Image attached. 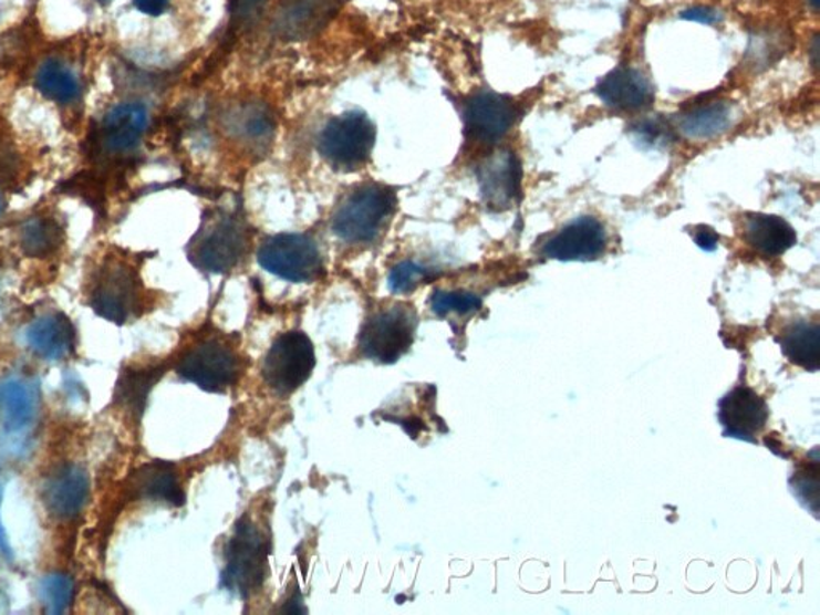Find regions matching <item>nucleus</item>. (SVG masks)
Returning a JSON list of instances; mask_svg holds the SVG:
<instances>
[{
  "instance_id": "nucleus-3",
  "label": "nucleus",
  "mask_w": 820,
  "mask_h": 615,
  "mask_svg": "<svg viewBox=\"0 0 820 615\" xmlns=\"http://www.w3.org/2000/svg\"><path fill=\"white\" fill-rule=\"evenodd\" d=\"M246 249L247 228L241 218L221 213L204 225L188 253L200 270L227 273L241 262Z\"/></svg>"
},
{
  "instance_id": "nucleus-21",
  "label": "nucleus",
  "mask_w": 820,
  "mask_h": 615,
  "mask_svg": "<svg viewBox=\"0 0 820 615\" xmlns=\"http://www.w3.org/2000/svg\"><path fill=\"white\" fill-rule=\"evenodd\" d=\"M734 117L733 106L728 102L716 100L683 111L676 117V127L686 138L707 142L726 134L733 127Z\"/></svg>"
},
{
  "instance_id": "nucleus-6",
  "label": "nucleus",
  "mask_w": 820,
  "mask_h": 615,
  "mask_svg": "<svg viewBox=\"0 0 820 615\" xmlns=\"http://www.w3.org/2000/svg\"><path fill=\"white\" fill-rule=\"evenodd\" d=\"M257 257L263 270L286 281L311 282L322 273L320 249L304 234L271 236L260 246Z\"/></svg>"
},
{
  "instance_id": "nucleus-8",
  "label": "nucleus",
  "mask_w": 820,
  "mask_h": 615,
  "mask_svg": "<svg viewBox=\"0 0 820 615\" xmlns=\"http://www.w3.org/2000/svg\"><path fill=\"white\" fill-rule=\"evenodd\" d=\"M91 306L100 317L110 323H127L139 306L137 273L121 262L103 264L93 279Z\"/></svg>"
},
{
  "instance_id": "nucleus-27",
  "label": "nucleus",
  "mask_w": 820,
  "mask_h": 615,
  "mask_svg": "<svg viewBox=\"0 0 820 615\" xmlns=\"http://www.w3.org/2000/svg\"><path fill=\"white\" fill-rule=\"evenodd\" d=\"M789 45L790 35L786 31L780 30V28H777V30H762L750 39V45H748L747 50V62L755 70L771 66L777 60L782 59Z\"/></svg>"
},
{
  "instance_id": "nucleus-28",
  "label": "nucleus",
  "mask_w": 820,
  "mask_h": 615,
  "mask_svg": "<svg viewBox=\"0 0 820 615\" xmlns=\"http://www.w3.org/2000/svg\"><path fill=\"white\" fill-rule=\"evenodd\" d=\"M39 598L49 614L66 613L74 598L73 578L64 574H50L39 584Z\"/></svg>"
},
{
  "instance_id": "nucleus-20",
  "label": "nucleus",
  "mask_w": 820,
  "mask_h": 615,
  "mask_svg": "<svg viewBox=\"0 0 820 615\" xmlns=\"http://www.w3.org/2000/svg\"><path fill=\"white\" fill-rule=\"evenodd\" d=\"M744 236L751 249L765 257H779L797 244V232L783 218L768 213H748Z\"/></svg>"
},
{
  "instance_id": "nucleus-34",
  "label": "nucleus",
  "mask_w": 820,
  "mask_h": 615,
  "mask_svg": "<svg viewBox=\"0 0 820 615\" xmlns=\"http://www.w3.org/2000/svg\"><path fill=\"white\" fill-rule=\"evenodd\" d=\"M682 18L687 21H696L702 24H715L722 20V15L710 7H694V9L686 10L682 13Z\"/></svg>"
},
{
  "instance_id": "nucleus-38",
  "label": "nucleus",
  "mask_w": 820,
  "mask_h": 615,
  "mask_svg": "<svg viewBox=\"0 0 820 615\" xmlns=\"http://www.w3.org/2000/svg\"><path fill=\"white\" fill-rule=\"evenodd\" d=\"M808 3L812 7V9L818 10L820 0H808Z\"/></svg>"
},
{
  "instance_id": "nucleus-7",
  "label": "nucleus",
  "mask_w": 820,
  "mask_h": 615,
  "mask_svg": "<svg viewBox=\"0 0 820 615\" xmlns=\"http://www.w3.org/2000/svg\"><path fill=\"white\" fill-rule=\"evenodd\" d=\"M316 366L314 346L303 332H288L276 340L263 361V378L278 395L300 388Z\"/></svg>"
},
{
  "instance_id": "nucleus-4",
  "label": "nucleus",
  "mask_w": 820,
  "mask_h": 615,
  "mask_svg": "<svg viewBox=\"0 0 820 615\" xmlns=\"http://www.w3.org/2000/svg\"><path fill=\"white\" fill-rule=\"evenodd\" d=\"M396 207V195L383 186H364L340 206L332 230L346 242H369Z\"/></svg>"
},
{
  "instance_id": "nucleus-17",
  "label": "nucleus",
  "mask_w": 820,
  "mask_h": 615,
  "mask_svg": "<svg viewBox=\"0 0 820 615\" xmlns=\"http://www.w3.org/2000/svg\"><path fill=\"white\" fill-rule=\"evenodd\" d=\"M27 343L42 359H68L76 352V329L66 314H44L28 325Z\"/></svg>"
},
{
  "instance_id": "nucleus-31",
  "label": "nucleus",
  "mask_w": 820,
  "mask_h": 615,
  "mask_svg": "<svg viewBox=\"0 0 820 615\" xmlns=\"http://www.w3.org/2000/svg\"><path fill=\"white\" fill-rule=\"evenodd\" d=\"M428 277L425 268L412 262H404L393 268L390 273V289L396 293H409Z\"/></svg>"
},
{
  "instance_id": "nucleus-22",
  "label": "nucleus",
  "mask_w": 820,
  "mask_h": 615,
  "mask_svg": "<svg viewBox=\"0 0 820 615\" xmlns=\"http://www.w3.org/2000/svg\"><path fill=\"white\" fill-rule=\"evenodd\" d=\"M134 489L143 499L166 502L177 507L185 502V496H183L180 482H178L174 468L168 463H163V461L145 465L135 475Z\"/></svg>"
},
{
  "instance_id": "nucleus-40",
  "label": "nucleus",
  "mask_w": 820,
  "mask_h": 615,
  "mask_svg": "<svg viewBox=\"0 0 820 615\" xmlns=\"http://www.w3.org/2000/svg\"><path fill=\"white\" fill-rule=\"evenodd\" d=\"M98 2H102V3H110V2H111V0H98Z\"/></svg>"
},
{
  "instance_id": "nucleus-9",
  "label": "nucleus",
  "mask_w": 820,
  "mask_h": 615,
  "mask_svg": "<svg viewBox=\"0 0 820 615\" xmlns=\"http://www.w3.org/2000/svg\"><path fill=\"white\" fill-rule=\"evenodd\" d=\"M238 356L217 340L193 346L178 361L177 372L185 381L210 393H221L238 378Z\"/></svg>"
},
{
  "instance_id": "nucleus-19",
  "label": "nucleus",
  "mask_w": 820,
  "mask_h": 615,
  "mask_svg": "<svg viewBox=\"0 0 820 615\" xmlns=\"http://www.w3.org/2000/svg\"><path fill=\"white\" fill-rule=\"evenodd\" d=\"M41 392L35 382L9 377L0 382V424L10 431L30 427L38 417Z\"/></svg>"
},
{
  "instance_id": "nucleus-16",
  "label": "nucleus",
  "mask_w": 820,
  "mask_h": 615,
  "mask_svg": "<svg viewBox=\"0 0 820 615\" xmlns=\"http://www.w3.org/2000/svg\"><path fill=\"white\" fill-rule=\"evenodd\" d=\"M340 0H284L274 15V32L290 41L316 34L339 10Z\"/></svg>"
},
{
  "instance_id": "nucleus-37",
  "label": "nucleus",
  "mask_w": 820,
  "mask_h": 615,
  "mask_svg": "<svg viewBox=\"0 0 820 615\" xmlns=\"http://www.w3.org/2000/svg\"><path fill=\"white\" fill-rule=\"evenodd\" d=\"M0 550H2V553L6 554V556H10V554H12V550H10L9 545V539H7L6 531H3L2 523H0Z\"/></svg>"
},
{
  "instance_id": "nucleus-30",
  "label": "nucleus",
  "mask_w": 820,
  "mask_h": 615,
  "mask_svg": "<svg viewBox=\"0 0 820 615\" xmlns=\"http://www.w3.org/2000/svg\"><path fill=\"white\" fill-rule=\"evenodd\" d=\"M481 305V299L475 293L438 291L432 296V308L438 316H446L449 313H475Z\"/></svg>"
},
{
  "instance_id": "nucleus-24",
  "label": "nucleus",
  "mask_w": 820,
  "mask_h": 615,
  "mask_svg": "<svg viewBox=\"0 0 820 615\" xmlns=\"http://www.w3.org/2000/svg\"><path fill=\"white\" fill-rule=\"evenodd\" d=\"M163 374L164 371L160 367L122 372L120 381H117L114 400L132 416H142L149 392H152L156 382L163 377Z\"/></svg>"
},
{
  "instance_id": "nucleus-25",
  "label": "nucleus",
  "mask_w": 820,
  "mask_h": 615,
  "mask_svg": "<svg viewBox=\"0 0 820 615\" xmlns=\"http://www.w3.org/2000/svg\"><path fill=\"white\" fill-rule=\"evenodd\" d=\"M35 85L45 98L60 105H70L81 93L76 73L60 60H49L39 67Z\"/></svg>"
},
{
  "instance_id": "nucleus-29",
  "label": "nucleus",
  "mask_w": 820,
  "mask_h": 615,
  "mask_svg": "<svg viewBox=\"0 0 820 615\" xmlns=\"http://www.w3.org/2000/svg\"><path fill=\"white\" fill-rule=\"evenodd\" d=\"M238 128L247 138H267L273 134L274 121L264 106L249 105L238 113Z\"/></svg>"
},
{
  "instance_id": "nucleus-13",
  "label": "nucleus",
  "mask_w": 820,
  "mask_h": 615,
  "mask_svg": "<svg viewBox=\"0 0 820 615\" xmlns=\"http://www.w3.org/2000/svg\"><path fill=\"white\" fill-rule=\"evenodd\" d=\"M718 417L725 436L755 442L768 420V406L754 389L737 386L719 400Z\"/></svg>"
},
{
  "instance_id": "nucleus-18",
  "label": "nucleus",
  "mask_w": 820,
  "mask_h": 615,
  "mask_svg": "<svg viewBox=\"0 0 820 615\" xmlns=\"http://www.w3.org/2000/svg\"><path fill=\"white\" fill-rule=\"evenodd\" d=\"M148 121V110L142 103H122L103 119V146L111 153L131 152L145 135Z\"/></svg>"
},
{
  "instance_id": "nucleus-36",
  "label": "nucleus",
  "mask_w": 820,
  "mask_h": 615,
  "mask_svg": "<svg viewBox=\"0 0 820 615\" xmlns=\"http://www.w3.org/2000/svg\"><path fill=\"white\" fill-rule=\"evenodd\" d=\"M168 3H170V0H135V7H137L139 12L149 17L163 15L166 12Z\"/></svg>"
},
{
  "instance_id": "nucleus-35",
  "label": "nucleus",
  "mask_w": 820,
  "mask_h": 615,
  "mask_svg": "<svg viewBox=\"0 0 820 615\" xmlns=\"http://www.w3.org/2000/svg\"><path fill=\"white\" fill-rule=\"evenodd\" d=\"M694 241H696V244L700 249L707 250V252H714L716 247H718L719 236L712 228L699 227L694 232Z\"/></svg>"
},
{
  "instance_id": "nucleus-5",
  "label": "nucleus",
  "mask_w": 820,
  "mask_h": 615,
  "mask_svg": "<svg viewBox=\"0 0 820 615\" xmlns=\"http://www.w3.org/2000/svg\"><path fill=\"white\" fill-rule=\"evenodd\" d=\"M418 316L406 305L386 308L364 324L360 335V350L367 359L393 364L414 343Z\"/></svg>"
},
{
  "instance_id": "nucleus-10",
  "label": "nucleus",
  "mask_w": 820,
  "mask_h": 615,
  "mask_svg": "<svg viewBox=\"0 0 820 615\" xmlns=\"http://www.w3.org/2000/svg\"><path fill=\"white\" fill-rule=\"evenodd\" d=\"M606 244L603 223L593 217H579L550 236L540 253L560 262H593L603 256Z\"/></svg>"
},
{
  "instance_id": "nucleus-32",
  "label": "nucleus",
  "mask_w": 820,
  "mask_h": 615,
  "mask_svg": "<svg viewBox=\"0 0 820 615\" xmlns=\"http://www.w3.org/2000/svg\"><path fill=\"white\" fill-rule=\"evenodd\" d=\"M636 138L651 146L665 145V142H672V131L668 125L662 123V119H644L633 125Z\"/></svg>"
},
{
  "instance_id": "nucleus-14",
  "label": "nucleus",
  "mask_w": 820,
  "mask_h": 615,
  "mask_svg": "<svg viewBox=\"0 0 820 615\" xmlns=\"http://www.w3.org/2000/svg\"><path fill=\"white\" fill-rule=\"evenodd\" d=\"M518 111L508 96L494 92H481L473 96L465 111L467 128L473 138L496 143L510 132L517 121Z\"/></svg>"
},
{
  "instance_id": "nucleus-33",
  "label": "nucleus",
  "mask_w": 820,
  "mask_h": 615,
  "mask_svg": "<svg viewBox=\"0 0 820 615\" xmlns=\"http://www.w3.org/2000/svg\"><path fill=\"white\" fill-rule=\"evenodd\" d=\"M264 0H229V10L238 20H249L259 13Z\"/></svg>"
},
{
  "instance_id": "nucleus-11",
  "label": "nucleus",
  "mask_w": 820,
  "mask_h": 615,
  "mask_svg": "<svg viewBox=\"0 0 820 615\" xmlns=\"http://www.w3.org/2000/svg\"><path fill=\"white\" fill-rule=\"evenodd\" d=\"M478 178L482 199L490 209H510L521 198V163L511 149H499L486 157Z\"/></svg>"
},
{
  "instance_id": "nucleus-15",
  "label": "nucleus",
  "mask_w": 820,
  "mask_h": 615,
  "mask_svg": "<svg viewBox=\"0 0 820 615\" xmlns=\"http://www.w3.org/2000/svg\"><path fill=\"white\" fill-rule=\"evenodd\" d=\"M601 102L611 110L635 113L654 103V87L650 79L635 67L619 66L601 79L596 87Z\"/></svg>"
},
{
  "instance_id": "nucleus-2",
  "label": "nucleus",
  "mask_w": 820,
  "mask_h": 615,
  "mask_svg": "<svg viewBox=\"0 0 820 615\" xmlns=\"http://www.w3.org/2000/svg\"><path fill=\"white\" fill-rule=\"evenodd\" d=\"M375 145V127L372 121L360 111H350L342 116L332 117L321 132V156L336 170L361 169Z\"/></svg>"
},
{
  "instance_id": "nucleus-23",
  "label": "nucleus",
  "mask_w": 820,
  "mask_h": 615,
  "mask_svg": "<svg viewBox=\"0 0 820 615\" xmlns=\"http://www.w3.org/2000/svg\"><path fill=\"white\" fill-rule=\"evenodd\" d=\"M783 354L806 371L819 369L820 327L818 324L800 323L791 325L779 338Z\"/></svg>"
},
{
  "instance_id": "nucleus-26",
  "label": "nucleus",
  "mask_w": 820,
  "mask_h": 615,
  "mask_svg": "<svg viewBox=\"0 0 820 615\" xmlns=\"http://www.w3.org/2000/svg\"><path fill=\"white\" fill-rule=\"evenodd\" d=\"M63 244V230L52 218H31L20 230V247L31 259L52 256Z\"/></svg>"
},
{
  "instance_id": "nucleus-1",
  "label": "nucleus",
  "mask_w": 820,
  "mask_h": 615,
  "mask_svg": "<svg viewBox=\"0 0 820 615\" xmlns=\"http://www.w3.org/2000/svg\"><path fill=\"white\" fill-rule=\"evenodd\" d=\"M268 552V539L249 518H242L225 552L224 585L229 592L241 598L259 592L267 578Z\"/></svg>"
},
{
  "instance_id": "nucleus-39",
  "label": "nucleus",
  "mask_w": 820,
  "mask_h": 615,
  "mask_svg": "<svg viewBox=\"0 0 820 615\" xmlns=\"http://www.w3.org/2000/svg\"><path fill=\"white\" fill-rule=\"evenodd\" d=\"M2 213H3V199H2V195H0V217H2Z\"/></svg>"
},
{
  "instance_id": "nucleus-12",
  "label": "nucleus",
  "mask_w": 820,
  "mask_h": 615,
  "mask_svg": "<svg viewBox=\"0 0 820 615\" xmlns=\"http://www.w3.org/2000/svg\"><path fill=\"white\" fill-rule=\"evenodd\" d=\"M91 479L79 465H64L53 471L42 488V502L53 518L70 521L87 505Z\"/></svg>"
}]
</instances>
